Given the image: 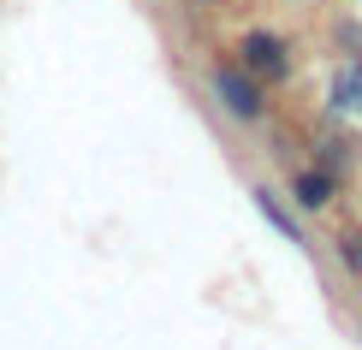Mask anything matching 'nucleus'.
<instances>
[{"instance_id": "1", "label": "nucleus", "mask_w": 362, "mask_h": 350, "mask_svg": "<svg viewBox=\"0 0 362 350\" xmlns=\"http://www.w3.org/2000/svg\"><path fill=\"white\" fill-rule=\"evenodd\" d=\"M244 66L255 78H285V42L267 36V30H250L244 36Z\"/></svg>"}, {"instance_id": "2", "label": "nucleus", "mask_w": 362, "mask_h": 350, "mask_svg": "<svg viewBox=\"0 0 362 350\" xmlns=\"http://www.w3.org/2000/svg\"><path fill=\"white\" fill-rule=\"evenodd\" d=\"M214 95H220L238 119H255V113H262V95H255V83L244 78V71H232V66H220V71H214Z\"/></svg>"}, {"instance_id": "3", "label": "nucleus", "mask_w": 362, "mask_h": 350, "mask_svg": "<svg viewBox=\"0 0 362 350\" xmlns=\"http://www.w3.org/2000/svg\"><path fill=\"white\" fill-rule=\"evenodd\" d=\"M327 101H333L339 119L362 125V59H356V66H339V78H333V89H327Z\"/></svg>"}, {"instance_id": "4", "label": "nucleus", "mask_w": 362, "mask_h": 350, "mask_svg": "<svg viewBox=\"0 0 362 350\" xmlns=\"http://www.w3.org/2000/svg\"><path fill=\"white\" fill-rule=\"evenodd\" d=\"M327 196H333V173H303L297 178V202L303 208H321Z\"/></svg>"}, {"instance_id": "5", "label": "nucleus", "mask_w": 362, "mask_h": 350, "mask_svg": "<svg viewBox=\"0 0 362 350\" xmlns=\"http://www.w3.org/2000/svg\"><path fill=\"white\" fill-rule=\"evenodd\" d=\"M255 202H262V214H267V220H274V226H279V232H285V238H291V243H297V226H291V214H285V208L274 202V196H267V190H255Z\"/></svg>"}, {"instance_id": "6", "label": "nucleus", "mask_w": 362, "mask_h": 350, "mask_svg": "<svg viewBox=\"0 0 362 350\" xmlns=\"http://www.w3.org/2000/svg\"><path fill=\"white\" fill-rule=\"evenodd\" d=\"M344 262H351V267H362V238H344Z\"/></svg>"}]
</instances>
